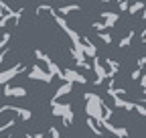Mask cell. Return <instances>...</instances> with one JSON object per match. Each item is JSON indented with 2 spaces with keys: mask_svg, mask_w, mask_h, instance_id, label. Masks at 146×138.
Segmentation results:
<instances>
[{
  "mask_svg": "<svg viewBox=\"0 0 146 138\" xmlns=\"http://www.w3.org/2000/svg\"><path fill=\"white\" fill-rule=\"evenodd\" d=\"M53 114L55 116H65V122L71 124L73 120V114H71V106L69 104H55L53 102Z\"/></svg>",
  "mask_w": 146,
  "mask_h": 138,
  "instance_id": "obj_1",
  "label": "cell"
},
{
  "mask_svg": "<svg viewBox=\"0 0 146 138\" xmlns=\"http://www.w3.org/2000/svg\"><path fill=\"white\" fill-rule=\"evenodd\" d=\"M29 79H41V81H45V83H51L53 73H51V71H47V73H45V71H41V69L35 65L31 71H29Z\"/></svg>",
  "mask_w": 146,
  "mask_h": 138,
  "instance_id": "obj_2",
  "label": "cell"
},
{
  "mask_svg": "<svg viewBox=\"0 0 146 138\" xmlns=\"http://www.w3.org/2000/svg\"><path fill=\"white\" fill-rule=\"evenodd\" d=\"M63 81H79V83H85L87 79L81 75V73H77V71H71V69H63Z\"/></svg>",
  "mask_w": 146,
  "mask_h": 138,
  "instance_id": "obj_3",
  "label": "cell"
},
{
  "mask_svg": "<svg viewBox=\"0 0 146 138\" xmlns=\"http://www.w3.org/2000/svg\"><path fill=\"white\" fill-rule=\"evenodd\" d=\"M4 96L6 98H25L27 96V90L25 88H10V85L4 83Z\"/></svg>",
  "mask_w": 146,
  "mask_h": 138,
  "instance_id": "obj_4",
  "label": "cell"
},
{
  "mask_svg": "<svg viewBox=\"0 0 146 138\" xmlns=\"http://www.w3.org/2000/svg\"><path fill=\"white\" fill-rule=\"evenodd\" d=\"M18 71H23V65H16V67H12V69H8V71H4V73H0V83H8Z\"/></svg>",
  "mask_w": 146,
  "mask_h": 138,
  "instance_id": "obj_5",
  "label": "cell"
},
{
  "mask_svg": "<svg viewBox=\"0 0 146 138\" xmlns=\"http://www.w3.org/2000/svg\"><path fill=\"white\" fill-rule=\"evenodd\" d=\"M10 110L14 112V114H18L21 116V120H31V110H25V108H14V106H10Z\"/></svg>",
  "mask_w": 146,
  "mask_h": 138,
  "instance_id": "obj_6",
  "label": "cell"
},
{
  "mask_svg": "<svg viewBox=\"0 0 146 138\" xmlns=\"http://www.w3.org/2000/svg\"><path fill=\"white\" fill-rule=\"evenodd\" d=\"M75 10H79V4H71V6H61L59 8L61 14H69V12H75Z\"/></svg>",
  "mask_w": 146,
  "mask_h": 138,
  "instance_id": "obj_7",
  "label": "cell"
},
{
  "mask_svg": "<svg viewBox=\"0 0 146 138\" xmlns=\"http://www.w3.org/2000/svg\"><path fill=\"white\" fill-rule=\"evenodd\" d=\"M16 124V120H8V122L6 124H2V126H0V132H4V130H8V128H12Z\"/></svg>",
  "mask_w": 146,
  "mask_h": 138,
  "instance_id": "obj_8",
  "label": "cell"
},
{
  "mask_svg": "<svg viewBox=\"0 0 146 138\" xmlns=\"http://www.w3.org/2000/svg\"><path fill=\"white\" fill-rule=\"evenodd\" d=\"M8 41H10V34L4 33V34H2V39H0V49H4V45H6Z\"/></svg>",
  "mask_w": 146,
  "mask_h": 138,
  "instance_id": "obj_9",
  "label": "cell"
},
{
  "mask_svg": "<svg viewBox=\"0 0 146 138\" xmlns=\"http://www.w3.org/2000/svg\"><path fill=\"white\" fill-rule=\"evenodd\" d=\"M49 132H51V138H59V130L55 128V126H51V128H49Z\"/></svg>",
  "mask_w": 146,
  "mask_h": 138,
  "instance_id": "obj_10",
  "label": "cell"
},
{
  "mask_svg": "<svg viewBox=\"0 0 146 138\" xmlns=\"http://www.w3.org/2000/svg\"><path fill=\"white\" fill-rule=\"evenodd\" d=\"M6 55H8V51H2V53H0V65H2V61L6 59Z\"/></svg>",
  "mask_w": 146,
  "mask_h": 138,
  "instance_id": "obj_11",
  "label": "cell"
},
{
  "mask_svg": "<svg viewBox=\"0 0 146 138\" xmlns=\"http://www.w3.org/2000/svg\"><path fill=\"white\" fill-rule=\"evenodd\" d=\"M35 138H45V136H43V134H36V136H35Z\"/></svg>",
  "mask_w": 146,
  "mask_h": 138,
  "instance_id": "obj_12",
  "label": "cell"
},
{
  "mask_svg": "<svg viewBox=\"0 0 146 138\" xmlns=\"http://www.w3.org/2000/svg\"><path fill=\"white\" fill-rule=\"evenodd\" d=\"M6 138H10V136H6Z\"/></svg>",
  "mask_w": 146,
  "mask_h": 138,
  "instance_id": "obj_13",
  "label": "cell"
}]
</instances>
